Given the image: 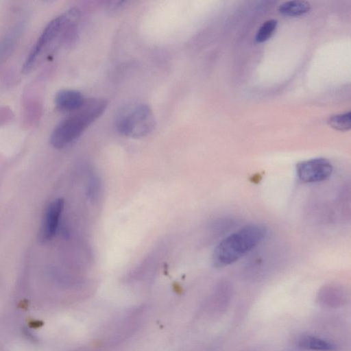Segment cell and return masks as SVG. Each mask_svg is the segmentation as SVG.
<instances>
[{"instance_id": "7a4b0ae2", "label": "cell", "mask_w": 351, "mask_h": 351, "mask_svg": "<svg viewBox=\"0 0 351 351\" xmlns=\"http://www.w3.org/2000/svg\"><path fill=\"white\" fill-rule=\"evenodd\" d=\"M106 106L107 101L102 98L86 99L82 108L54 128L51 135V144L55 148L62 149L73 143L103 114Z\"/></svg>"}, {"instance_id": "30bf717a", "label": "cell", "mask_w": 351, "mask_h": 351, "mask_svg": "<svg viewBox=\"0 0 351 351\" xmlns=\"http://www.w3.org/2000/svg\"><path fill=\"white\" fill-rule=\"evenodd\" d=\"M311 9V5L306 1L293 0L282 3L278 7V12L287 16H299L305 14Z\"/></svg>"}, {"instance_id": "8992f818", "label": "cell", "mask_w": 351, "mask_h": 351, "mask_svg": "<svg viewBox=\"0 0 351 351\" xmlns=\"http://www.w3.org/2000/svg\"><path fill=\"white\" fill-rule=\"evenodd\" d=\"M64 203L62 198H58L49 205L40 231V239L43 241L51 240L55 236L64 208Z\"/></svg>"}, {"instance_id": "52a82bcc", "label": "cell", "mask_w": 351, "mask_h": 351, "mask_svg": "<svg viewBox=\"0 0 351 351\" xmlns=\"http://www.w3.org/2000/svg\"><path fill=\"white\" fill-rule=\"evenodd\" d=\"M86 99L80 92L63 89L57 93L55 97L56 107L61 111L74 112L84 104Z\"/></svg>"}, {"instance_id": "9c48e42d", "label": "cell", "mask_w": 351, "mask_h": 351, "mask_svg": "<svg viewBox=\"0 0 351 351\" xmlns=\"http://www.w3.org/2000/svg\"><path fill=\"white\" fill-rule=\"evenodd\" d=\"M298 345L299 347L315 351H331L335 349V345L321 337L304 335L300 336L298 339Z\"/></svg>"}, {"instance_id": "7c38bea8", "label": "cell", "mask_w": 351, "mask_h": 351, "mask_svg": "<svg viewBox=\"0 0 351 351\" xmlns=\"http://www.w3.org/2000/svg\"><path fill=\"white\" fill-rule=\"evenodd\" d=\"M278 25L276 19H269L265 21L258 29L255 40L257 43H263L269 39L275 32Z\"/></svg>"}, {"instance_id": "6da1fadb", "label": "cell", "mask_w": 351, "mask_h": 351, "mask_svg": "<svg viewBox=\"0 0 351 351\" xmlns=\"http://www.w3.org/2000/svg\"><path fill=\"white\" fill-rule=\"evenodd\" d=\"M267 235L266 227L261 223H250L223 239L215 247L211 261L216 268L231 265L261 243Z\"/></svg>"}, {"instance_id": "3957f363", "label": "cell", "mask_w": 351, "mask_h": 351, "mask_svg": "<svg viewBox=\"0 0 351 351\" xmlns=\"http://www.w3.org/2000/svg\"><path fill=\"white\" fill-rule=\"evenodd\" d=\"M79 19V11L75 8H71L51 20L32 49L23 65V71L29 72L43 50L58 37L61 36L64 40L69 41L75 39L77 33Z\"/></svg>"}, {"instance_id": "8fae6325", "label": "cell", "mask_w": 351, "mask_h": 351, "mask_svg": "<svg viewBox=\"0 0 351 351\" xmlns=\"http://www.w3.org/2000/svg\"><path fill=\"white\" fill-rule=\"evenodd\" d=\"M350 112L334 114L328 119V124L339 131H348L351 127Z\"/></svg>"}, {"instance_id": "277c9868", "label": "cell", "mask_w": 351, "mask_h": 351, "mask_svg": "<svg viewBox=\"0 0 351 351\" xmlns=\"http://www.w3.org/2000/svg\"><path fill=\"white\" fill-rule=\"evenodd\" d=\"M156 121L151 108L144 103H134L124 106L118 112L115 126L122 135L142 137L155 128Z\"/></svg>"}, {"instance_id": "ba28073f", "label": "cell", "mask_w": 351, "mask_h": 351, "mask_svg": "<svg viewBox=\"0 0 351 351\" xmlns=\"http://www.w3.org/2000/svg\"><path fill=\"white\" fill-rule=\"evenodd\" d=\"M346 298L345 290L338 285H328L323 287L317 295L318 301L330 306H339Z\"/></svg>"}, {"instance_id": "5b68a950", "label": "cell", "mask_w": 351, "mask_h": 351, "mask_svg": "<svg viewBox=\"0 0 351 351\" xmlns=\"http://www.w3.org/2000/svg\"><path fill=\"white\" fill-rule=\"evenodd\" d=\"M296 174L304 183H315L328 179L332 173L333 167L325 158H315L297 164Z\"/></svg>"}]
</instances>
